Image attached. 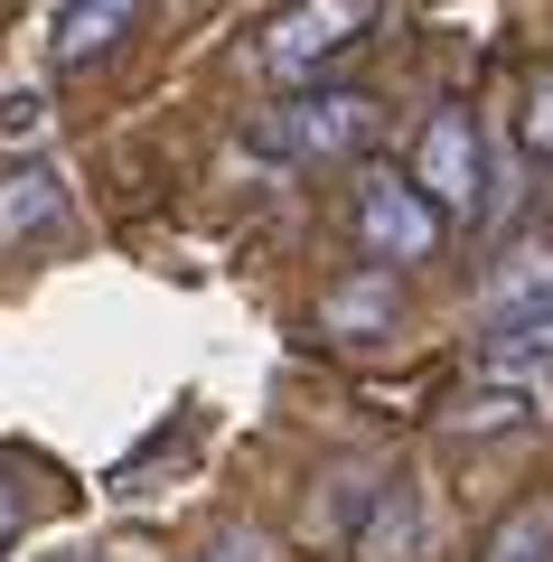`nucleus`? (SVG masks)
Masks as SVG:
<instances>
[{"label": "nucleus", "instance_id": "nucleus-10", "mask_svg": "<svg viewBox=\"0 0 553 562\" xmlns=\"http://www.w3.org/2000/svg\"><path fill=\"white\" fill-rule=\"evenodd\" d=\"M544 301H553V244H526V254H516L507 272H488V291H478L488 328L497 319H526V310H544Z\"/></svg>", "mask_w": 553, "mask_h": 562}, {"label": "nucleus", "instance_id": "nucleus-4", "mask_svg": "<svg viewBox=\"0 0 553 562\" xmlns=\"http://www.w3.org/2000/svg\"><path fill=\"white\" fill-rule=\"evenodd\" d=\"M263 140H273L281 160H347V150L376 140V103L366 94H300L263 122Z\"/></svg>", "mask_w": 553, "mask_h": 562}, {"label": "nucleus", "instance_id": "nucleus-1", "mask_svg": "<svg viewBox=\"0 0 553 562\" xmlns=\"http://www.w3.org/2000/svg\"><path fill=\"white\" fill-rule=\"evenodd\" d=\"M347 235L366 262H385V272H403V262H432L441 235H451V216H441L432 198L413 188V169H356V198H347Z\"/></svg>", "mask_w": 553, "mask_h": 562}, {"label": "nucleus", "instance_id": "nucleus-13", "mask_svg": "<svg viewBox=\"0 0 553 562\" xmlns=\"http://www.w3.org/2000/svg\"><path fill=\"white\" fill-rule=\"evenodd\" d=\"M516 140H526L534 169H553V66H534V76L516 85Z\"/></svg>", "mask_w": 553, "mask_h": 562}, {"label": "nucleus", "instance_id": "nucleus-7", "mask_svg": "<svg viewBox=\"0 0 553 562\" xmlns=\"http://www.w3.org/2000/svg\"><path fill=\"white\" fill-rule=\"evenodd\" d=\"M395 310H403L395 272H385V262H366L356 281H338L329 301H319V328H329L338 347H366V338H385V328H395Z\"/></svg>", "mask_w": 553, "mask_h": 562}, {"label": "nucleus", "instance_id": "nucleus-15", "mask_svg": "<svg viewBox=\"0 0 553 562\" xmlns=\"http://www.w3.org/2000/svg\"><path fill=\"white\" fill-rule=\"evenodd\" d=\"M188 562H281V553H273V535H263V525H225V535L207 543V553H188Z\"/></svg>", "mask_w": 553, "mask_h": 562}, {"label": "nucleus", "instance_id": "nucleus-5", "mask_svg": "<svg viewBox=\"0 0 553 562\" xmlns=\"http://www.w3.org/2000/svg\"><path fill=\"white\" fill-rule=\"evenodd\" d=\"M347 553H356V562H432V506H422V479H413V469H395V479L366 497Z\"/></svg>", "mask_w": 553, "mask_h": 562}, {"label": "nucleus", "instance_id": "nucleus-6", "mask_svg": "<svg viewBox=\"0 0 553 562\" xmlns=\"http://www.w3.org/2000/svg\"><path fill=\"white\" fill-rule=\"evenodd\" d=\"M57 225H66V179L38 160V150H20V160L0 169V254L57 235Z\"/></svg>", "mask_w": 553, "mask_h": 562}, {"label": "nucleus", "instance_id": "nucleus-12", "mask_svg": "<svg viewBox=\"0 0 553 562\" xmlns=\"http://www.w3.org/2000/svg\"><path fill=\"white\" fill-rule=\"evenodd\" d=\"M478 562H553V497H526L488 535V553H478Z\"/></svg>", "mask_w": 553, "mask_h": 562}, {"label": "nucleus", "instance_id": "nucleus-2", "mask_svg": "<svg viewBox=\"0 0 553 562\" xmlns=\"http://www.w3.org/2000/svg\"><path fill=\"white\" fill-rule=\"evenodd\" d=\"M366 29H376L366 0H291V10L263 29V66H273L281 85H310V76H329L338 57H356Z\"/></svg>", "mask_w": 553, "mask_h": 562}, {"label": "nucleus", "instance_id": "nucleus-3", "mask_svg": "<svg viewBox=\"0 0 553 562\" xmlns=\"http://www.w3.org/2000/svg\"><path fill=\"white\" fill-rule=\"evenodd\" d=\"M413 188L451 225H469L478 206H488V140H478V122L460 113V103H441V113L413 132Z\"/></svg>", "mask_w": 553, "mask_h": 562}, {"label": "nucleus", "instance_id": "nucleus-9", "mask_svg": "<svg viewBox=\"0 0 553 562\" xmlns=\"http://www.w3.org/2000/svg\"><path fill=\"white\" fill-rule=\"evenodd\" d=\"M534 366H553V301L526 319H497L478 338V375H534Z\"/></svg>", "mask_w": 553, "mask_h": 562}, {"label": "nucleus", "instance_id": "nucleus-11", "mask_svg": "<svg viewBox=\"0 0 553 562\" xmlns=\"http://www.w3.org/2000/svg\"><path fill=\"white\" fill-rule=\"evenodd\" d=\"M441 422H451V431H516V422H534V394H526V375H488V384H469Z\"/></svg>", "mask_w": 553, "mask_h": 562}, {"label": "nucleus", "instance_id": "nucleus-8", "mask_svg": "<svg viewBox=\"0 0 553 562\" xmlns=\"http://www.w3.org/2000/svg\"><path fill=\"white\" fill-rule=\"evenodd\" d=\"M141 20V0H66L57 29H47V47H57V66H95L122 47V29Z\"/></svg>", "mask_w": 553, "mask_h": 562}, {"label": "nucleus", "instance_id": "nucleus-16", "mask_svg": "<svg viewBox=\"0 0 553 562\" xmlns=\"http://www.w3.org/2000/svg\"><path fill=\"white\" fill-rule=\"evenodd\" d=\"M20 525H29V487L10 479V469H0V553L20 543Z\"/></svg>", "mask_w": 553, "mask_h": 562}, {"label": "nucleus", "instance_id": "nucleus-14", "mask_svg": "<svg viewBox=\"0 0 553 562\" xmlns=\"http://www.w3.org/2000/svg\"><path fill=\"white\" fill-rule=\"evenodd\" d=\"M0 140H10V150H38L47 140V94L38 85H10V94H0Z\"/></svg>", "mask_w": 553, "mask_h": 562}]
</instances>
